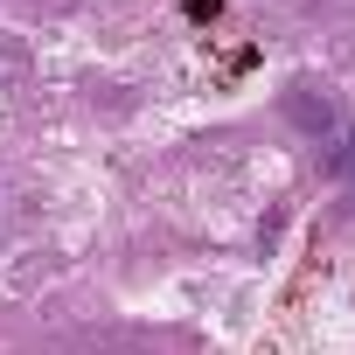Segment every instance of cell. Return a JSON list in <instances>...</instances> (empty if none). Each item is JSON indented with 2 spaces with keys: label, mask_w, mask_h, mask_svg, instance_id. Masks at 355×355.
Instances as JSON below:
<instances>
[{
  "label": "cell",
  "mask_w": 355,
  "mask_h": 355,
  "mask_svg": "<svg viewBox=\"0 0 355 355\" xmlns=\"http://www.w3.org/2000/svg\"><path fill=\"white\" fill-rule=\"evenodd\" d=\"M348 160H355V139H348Z\"/></svg>",
  "instance_id": "cell-1"
}]
</instances>
